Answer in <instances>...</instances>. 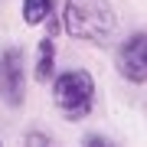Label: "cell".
<instances>
[{
  "label": "cell",
  "instance_id": "obj_5",
  "mask_svg": "<svg viewBox=\"0 0 147 147\" xmlns=\"http://www.w3.org/2000/svg\"><path fill=\"white\" fill-rule=\"evenodd\" d=\"M33 75L36 82H53L56 79V39L53 36H42L36 46V62H33Z\"/></svg>",
  "mask_w": 147,
  "mask_h": 147
},
{
  "label": "cell",
  "instance_id": "obj_4",
  "mask_svg": "<svg viewBox=\"0 0 147 147\" xmlns=\"http://www.w3.org/2000/svg\"><path fill=\"white\" fill-rule=\"evenodd\" d=\"M115 69L124 82L147 85V30L131 33L127 39L118 42L115 49Z\"/></svg>",
  "mask_w": 147,
  "mask_h": 147
},
{
  "label": "cell",
  "instance_id": "obj_3",
  "mask_svg": "<svg viewBox=\"0 0 147 147\" xmlns=\"http://www.w3.org/2000/svg\"><path fill=\"white\" fill-rule=\"evenodd\" d=\"M0 101L7 108H20L26 101V59L20 46L0 49Z\"/></svg>",
  "mask_w": 147,
  "mask_h": 147
},
{
  "label": "cell",
  "instance_id": "obj_6",
  "mask_svg": "<svg viewBox=\"0 0 147 147\" xmlns=\"http://www.w3.org/2000/svg\"><path fill=\"white\" fill-rule=\"evenodd\" d=\"M53 13V0H23V23L26 26H39Z\"/></svg>",
  "mask_w": 147,
  "mask_h": 147
},
{
  "label": "cell",
  "instance_id": "obj_1",
  "mask_svg": "<svg viewBox=\"0 0 147 147\" xmlns=\"http://www.w3.org/2000/svg\"><path fill=\"white\" fill-rule=\"evenodd\" d=\"M62 26L72 39L108 49L118 33V13L111 7V0H65Z\"/></svg>",
  "mask_w": 147,
  "mask_h": 147
},
{
  "label": "cell",
  "instance_id": "obj_2",
  "mask_svg": "<svg viewBox=\"0 0 147 147\" xmlns=\"http://www.w3.org/2000/svg\"><path fill=\"white\" fill-rule=\"evenodd\" d=\"M95 92H98V85H95L92 72L69 69L53 79V105L59 108V115L65 121H82L95 108Z\"/></svg>",
  "mask_w": 147,
  "mask_h": 147
},
{
  "label": "cell",
  "instance_id": "obj_8",
  "mask_svg": "<svg viewBox=\"0 0 147 147\" xmlns=\"http://www.w3.org/2000/svg\"><path fill=\"white\" fill-rule=\"evenodd\" d=\"M23 144H53V141H49V134H42V131H30L26 137H23Z\"/></svg>",
  "mask_w": 147,
  "mask_h": 147
},
{
  "label": "cell",
  "instance_id": "obj_7",
  "mask_svg": "<svg viewBox=\"0 0 147 147\" xmlns=\"http://www.w3.org/2000/svg\"><path fill=\"white\" fill-rule=\"evenodd\" d=\"M82 144H88V147H108V144H111V137H105V134H85V137H82Z\"/></svg>",
  "mask_w": 147,
  "mask_h": 147
}]
</instances>
